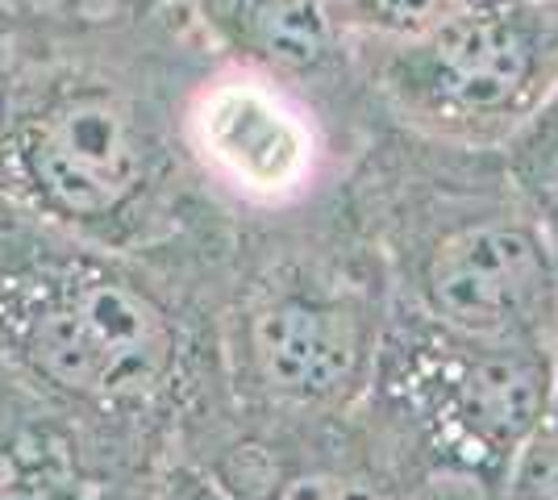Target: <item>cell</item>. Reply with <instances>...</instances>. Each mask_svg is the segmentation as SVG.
Instances as JSON below:
<instances>
[{
  "instance_id": "6da1fadb",
  "label": "cell",
  "mask_w": 558,
  "mask_h": 500,
  "mask_svg": "<svg viewBox=\"0 0 558 500\" xmlns=\"http://www.w3.org/2000/svg\"><path fill=\"white\" fill-rule=\"evenodd\" d=\"M375 50V84L404 121L450 143H505L558 93V4L466 0Z\"/></svg>"
},
{
  "instance_id": "7a4b0ae2",
  "label": "cell",
  "mask_w": 558,
  "mask_h": 500,
  "mask_svg": "<svg viewBox=\"0 0 558 500\" xmlns=\"http://www.w3.org/2000/svg\"><path fill=\"white\" fill-rule=\"evenodd\" d=\"M421 292L442 330L466 342L534 338L555 309V263L534 225L509 217L463 221L434 242Z\"/></svg>"
},
{
  "instance_id": "3957f363",
  "label": "cell",
  "mask_w": 558,
  "mask_h": 500,
  "mask_svg": "<svg viewBox=\"0 0 558 500\" xmlns=\"http://www.w3.org/2000/svg\"><path fill=\"white\" fill-rule=\"evenodd\" d=\"M25 171L63 214L100 217L142 184L146 143L113 93H71L29 125Z\"/></svg>"
},
{
  "instance_id": "277c9868",
  "label": "cell",
  "mask_w": 558,
  "mask_h": 500,
  "mask_svg": "<svg viewBox=\"0 0 558 500\" xmlns=\"http://www.w3.org/2000/svg\"><path fill=\"white\" fill-rule=\"evenodd\" d=\"M34 358L50 380L80 392H117L150 383L167 367L163 317L121 284H84L63 309L34 326Z\"/></svg>"
},
{
  "instance_id": "5b68a950",
  "label": "cell",
  "mask_w": 558,
  "mask_h": 500,
  "mask_svg": "<svg viewBox=\"0 0 558 500\" xmlns=\"http://www.w3.org/2000/svg\"><path fill=\"white\" fill-rule=\"evenodd\" d=\"M201 146L233 184L251 192L301 188L313 171V130L263 80L238 75L213 84L196 109Z\"/></svg>"
},
{
  "instance_id": "8992f818",
  "label": "cell",
  "mask_w": 558,
  "mask_h": 500,
  "mask_svg": "<svg viewBox=\"0 0 558 500\" xmlns=\"http://www.w3.org/2000/svg\"><path fill=\"white\" fill-rule=\"evenodd\" d=\"M450 371V408L463 429L488 451L512 459L555 397L558 367L534 338L521 342H466Z\"/></svg>"
},
{
  "instance_id": "52a82bcc",
  "label": "cell",
  "mask_w": 558,
  "mask_h": 500,
  "mask_svg": "<svg viewBox=\"0 0 558 500\" xmlns=\"http://www.w3.org/2000/svg\"><path fill=\"white\" fill-rule=\"evenodd\" d=\"M255 358L271 388L322 401L354 376L363 358V326L329 301H283L255 321Z\"/></svg>"
},
{
  "instance_id": "ba28073f",
  "label": "cell",
  "mask_w": 558,
  "mask_h": 500,
  "mask_svg": "<svg viewBox=\"0 0 558 500\" xmlns=\"http://www.w3.org/2000/svg\"><path fill=\"white\" fill-rule=\"evenodd\" d=\"M196 9L271 72H317L347 38L333 0H196Z\"/></svg>"
},
{
  "instance_id": "9c48e42d",
  "label": "cell",
  "mask_w": 558,
  "mask_h": 500,
  "mask_svg": "<svg viewBox=\"0 0 558 500\" xmlns=\"http://www.w3.org/2000/svg\"><path fill=\"white\" fill-rule=\"evenodd\" d=\"M466 0H333L347 34H363L372 42L413 38L421 29L450 17Z\"/></svg>"
},
{
  "instance_id": "30bf717a",
  "label": "cell",
  "mask_w": 558,
  "mask_h": 500,
  "mask_svg": "<svg viewBox=\"0 0 558 500\" xmlns=\"http://www.w3.org/2000/svg\"><path fill=\"white\" fill-rule=\"evenodd\" d=\"M509 500H558V383L546 413L509 459Z\"/></svg>"
},
{
  "instance_id": "8fae6325",
  "label": "cell",
  "mask_w": 558,
  "mask_h": 500,
  "mask_svg": "<svg viewBox=\"0 0 558 500\" xmlns=\"http://www.w3.org/2000/svg\"><path fill=\"white\" fill-rule=\"evenodd\" d=\"M517 138H525V155H521L525 188L534 192L542 214L558 230V93Z\"/></svg>"
},
{
  "instance_id": "7c38bea8",
  "label": "cell",
  "mask_w": 558,
  "mask_h": 500,
  "mask_svg": "<svg viewBox=\"0 0 558 500\" xmlns=\"http://www.w3.org/2000/svg\"><path fill=\"white\" fill-rule=\"evenodd\" d=\"M276 500H384V492L372 488L367 479L338 476V472H313V476L288 479Z\"/></svg>"
},
{
  "instance_id": "4fadbf2b",
  "label": "cell",
  "mask_w": 558,
  "mask_h": 500,
  "mask_svg": "<svg viewBox=\"0 0 558 500\" xmlns=\"http://www.w3.org/2000/svg\"><path fill=\"white\" fill-rule=\"evenodd\" d=\"M555 4H558V0H555Z\"/></svg>"
}]
</instances>
